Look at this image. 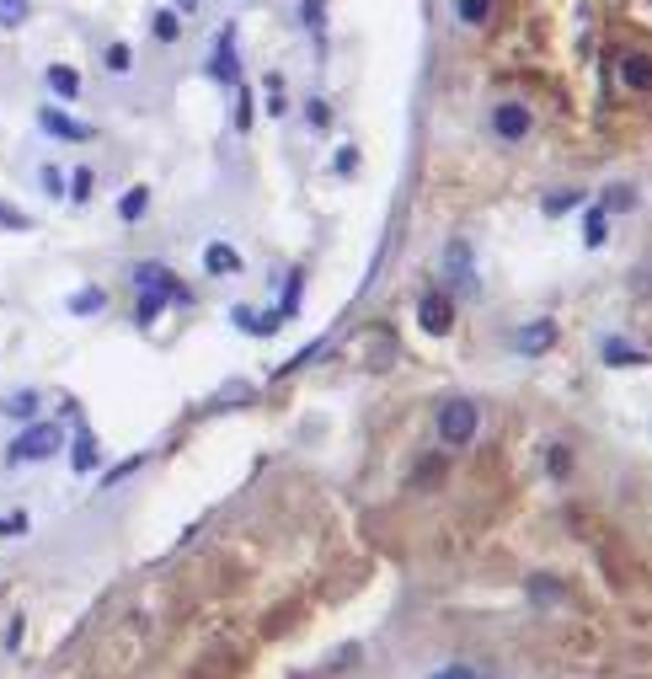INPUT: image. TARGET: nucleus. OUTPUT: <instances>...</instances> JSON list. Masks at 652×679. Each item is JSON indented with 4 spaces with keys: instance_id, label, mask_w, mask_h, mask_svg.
Segmentation results:
<instances>
[{
    "instance_id": "obj_1",
    "label": "nucleus",
    "mask_w": 652,
    "mask_h": 679,
    "mask_svg": "<svg viewBox=\"0 0 652 679\" xmlns=\"http://www.w3.org/2000/svg\"><path fill=\"white\" fill-rule=\"evenodd\" d=\"M59 450H65V428L49 423V418H33V423H22L17 439H11L6 460L11 466H43V460H54Z\"/></svg>"
},
{
    "instance_id": "obj_2",
    "label": "nucleus",
    "mask_w": 652,
    "mask_h": 679,
    "mask_svg": "<svg viewBox=\"0 0 652 679\" xmlns=\"http://www.w3.org/2000/svg\"><path fill=\"white\" fill-rule=\"evenodd\" d=\"M476 423H481V412H476V401H465V396H449L439 407V439L455 444V450L476 439Z\"/></svg>"
},
{
    "instance_id": "obj_3",
    "label": "nucleus",
    "mask_w": 652,
    "mask_h": 679,
    "mask_svg": "<svg viewBox=\"0 0 652 679\" xmlns=\"http://www.w3.org/2000/svg\"><path fill=\"white\" fill-rule=\"evenodd\" d=\"M38 129L49 134V140H65V145H86V140H97V129H91L86 118L65 113L59 102H43V107H38Z\"/></svg>"
},
{
    "instance_id": "obj_4",
    "label": "nucleus",
    "mask_w": 652,
    "mask_h": 679,
    "mask_svg": "<svg viewBox=\"0 0 652 679\" xmlns=\"http://www.w3.org/2000/svg\"><path fill=\"white\" fill-rule=\"evenodd\" d=\"M134 289H155V295H166V300L188 305V289L177 284V273L166 268V262H139V268H134Z\"/></svg>"
},
{
    "instance_id": "obj_5",
    "label": "nucleus",
    "mask_w": 652,
    "mask_h": 679,
    "mask_svg": "<svg viewBox=\"0 0 652 679\" xmlns=\"http://www.w3.org/2000/svg\"><path fill=\"white\" fill-rule=\"evenodd\" d=\"M209 75L220 86H241V59H236V27H225L220 43H214V54H209Z\"/></svg>"
},
{
    "instance_id": "obj_6",
    "label": "nucleus",
    "mask_w": 652,
    "mask_h": 679,
    "mask_svg": "<svg viewBox=\"0 0 652 679\" xmlns=\"http://www.w3.org/2000/svg\"><path fill=\"white\" fill-rule=\"evenodd\" d=\"M417 327L433 332V337H444L449 327H455V305H449V295H439V289H433V295L417 300Z\"/></svg>"
},
{
    "instance_id": "obj_7",
    "label": "nucleus",
    "mask_w": 652,
    "mask_h": 679,
    "mask_svg": "<svg viewBox=\"0 0 652 679\" xmlns=\"http://www.w3.org/2000/svg\"><path fill=\"white\" fill-rule=\"evenodd\" d=\"M492 129H498V140H524V134H530V107L524 102H498L492 107Z\"/></svg>"
},
{
    "instance_id": "obj_8",
    "label": "nucleus",
    "mask_w": 652,
    "mask_h": 679,
    "mask_svg": "<svg viewBox=\"0 0 652 679\" xmlns=\"http://www.w3.org/2000/svg\"><path fill=\"white\" fill-rule=\"evenodd\" d=\"M43 86L54 91V102H81V91H86V81H81V70H75V65H49V70H43Z\"/></svg>"
},
{
    "instance_id": "obj_9",
    "label": "nucleus",
    "mask_w": 652,
    "mask_h": 679,
    "mask_svg": "<svg viewBox=\"0 0 652 679\" xmlns=\"http://www.w3.org/2000/svg\"><path fill=\"white\" fill-rule=\"evenodd\" d=\"M444 273H449V284H455V289H465V295L476 289V273H471V246H465V241H449V252H444Z\"/></svg>"
},
{
    "instance_id": "obj_10",
    "label": "nucleus",
    "mask_w": 652,
    "mask_h": 679,
    "mask_svg": "<svg viewBox=\"0 0 652 679\" xmlns=\"http://www.w3.org/2000/svg\"><path fill=\"white\" fill-rule=\"evenodd\" d=\"M204 268L214 273V279H230V273H241V252L225 246V241H209L204 246Z\"/></svg>"
},
{
    "instance_id": "obj_11",
    "label": "nucleus",
    "mask_w": 652,
    "mask_h": 679,
    "mask_svg": "<svg viewBox=\"0 0 652 679\" xmlns=\"http://www.w3.org/2000/svg\"><path fill=\"white\" fill-rule=\"evenodd\" d=\"M0 412H6V418H17V423H33L38 412H43V396L38 391H11L6 401H0Z\"/></svg>"
},
{
    "instance_id": "obj_12",
    "label": "nucleus",
    "mask_w": 652,
    "mask_h": 679,
    "mask_svg": "<svg viewBox=\"0 0 652 679\" xmlns=\"http://www.w3.org/2000/svg\"><path fill=\"white\" fill-rule=\"evenodd\" d=\"M620 81H626L631 91H652V59L647 54H626V59H620Z\"/></svg>"
},
{
    "instance_id": "obj_13",
    "label": "nucleus",
    "mask_w": 652,
    "mask_h": 679,
    "mask_svg": "<svg viewBox=\"0 0 652 679\" xmlns=\"http://www.w3.org/2000/svg\"><path fill=\"white\" fill-rule=\"evenodd\" d=\"M65 311L70 316H102L107 311V295H102L97 284H86V289H75V295L65 300Z\"/></svg>"
},
{
    "instance_id": "obj_14",
    "label": "nucleus",
    "mask_w": 652,
    "mask_h": 679,
    "mask_svg": "<svg viewBox=\"0 0 652 679\" xmlns=\"http://www.w3.org/2000/svg\"><path fill=\"white\" fill-rule=\"evenodd\" d=\"M97 460H102V450H97V439H91L86 434V428H81V434H75V444H70V471H97Z\"/></svg>"
},
{
    "instance_id": "obj_15",
    "label": "nucleus",
    "mask_w": 652,
    "mask_h": 679,
    "mask_svg": "<svg viewBox=\"0 0 652 679\" xmlns=\"http://www.w3.org/2000/svg\"><path fill=\"white\" fill-rule=\"evenodd\" d=\"M150 38L155 43H177L182 38V11H172V6L155 11V17H150Z\"/></svg>"
},
{
    "instance_id": "obj_16",
    "label": "nucleus",
    "mask_w": 652,
    "mask_h": 679,
    "mask_svg": "<svg viewBox=\"0 0 652 679\" xmlns=\"http://www.w3.org/2000/svg\"><path fill=\"white\" fill-rule=\"evenodd\" d=\"M91 188H97V172H91V166H75V172L65 177V198H70L75 209L91 204Z\"/></svg>"
},
{
    "instance_id": "obj_17",
    "label": "nucleus",
    "mask_w": 652,
    "mask_h": 679,
    "mask_svg": "<svg viewBox=\"0 0 652 679\" xmlns=\"http://www.w3.org/2000/svg\"><path fill=\"white\" fill-rule=\"evenodd\" d=\"M145 209H150V188H145V182H139V188H129V193L118 198V220H123V225L145 220Z\"/></svg>"
},
{
    "instance_id": "obj_18",
    "label": "nucleus",
    "mask_w": 652,
    "mask_h": 679,
    "mask_svg": "<svg viewBox=\"0 0 652 679\" xmlns=\"http://www.w3.org/2000/svg\"><path fill=\"white\" fill-rule=\"evenodd\" d=\"M33 17V0H0V33H17Z\"/></svg>"
},
{
    "instance_id": "obj_19",
    "label": "nucleus",
    "mask_w": 652,
    "mask_h": 679,
    "mask_svg": "<svg viewBox=\"0 0 652 679\" xmlns=\"http://www.w3.org/2000/svg\"><path fill=\"white\" fill-rule=\"evenodd\" d=\"M102 70L107 75H129L134 70V49H129V43H107V49H102Z\"/></svg>"
},
{
    "instance_id": "obj_20",
    "label": "nucleus",
    "mask_w": 652,
    "mask_h": 679,
    "mask_svg": "<svg viewBox=\"0 0 652 679\" xmlns=\"http://www.w3.org/2000/svg\"><path fill=\"white\" fill-rule=\"evenodd\" d=\"M166 311V295H155V289H139V300H134V321L139 327H150L155 316Z\"/></svg>"
},
{
    "instance_id": "obj_21",
    "label": "nucleus",
    "mask_w": 652,
    "mask_h": 679,
    "mask_svg": "<svg viewBox=\"0 0 652 679\" xmlns=\"http://www.w3.org/2000/svg\"><path fill=\"white\" fill-rule=\"evenodd\" d=\"M455 17H460L465 27H487V17H492V0H455Z\"/></svg>"
},
{
    "instance_id": "obj_22",
    "label": "nucleus",
    "mask_w": 652,
    "mask_h": 679,
    "mask_svg": "<svg viewBox=\"0 0 652 679\" xmlns=\"http://www.w3.org/2000/svg\"><path fill=\"white\" fill-rule=\"evenodd\" d=\"M551 337H556L551 321H535L530 332H519V348H524V353H546V348H551Z\"/></svg>"
},
{
    "instance_id": "obj_23",
    "label": "nucleus",
    "mask_w": 652,
    "mask_h": 679,
    "mask_svg": "<svg viewBox=\"0 0 652 679\" xmlns=\"http://www.w3.org/2000/svg\"><path fill=\"white\" fill-rule=\"evenodd\" d=\"M38 188L49 198H65V172H59V166H38Z\"/></svg>"
},
{
    "instance_id": "obj_24",
    "label": "nucleus",
    "mask_w": 652,
    "mask_h": 679,
    "mask_svg": "<svg viewBox=\"0 0 652 679\" xmlns=\"http://www.w3.org/2000/svg\"><path fill=\"white\" fill-rule=\"evenodd\" d=\"M300 17H305V27L321 38V27H326V0H300Z\"/></svg>"
},
{
    "instance_id": "obj_25",
    "label": "nucleus",
    "mask_w": 652,
    "mask_h": 679,
    "mask_svg": "<svg viewBox=\"0 0 652 679\" xmlns=\"http://www.w3.org/2000/svg\"><path fill=\"white\" fill-rule=\"evenodd\" d=\"M604 359H610V364H642V353H636L631 343H620V337H615V343H604Z\"/></svg>"
},
{
    "instance_id": "obj_26",
    "label": "nucleus",
    "mask_w": 652,
    "mask_h": 679,
    "mask_svg": "<svg viewBox=\"0 0 652 679\" xmlns=\"http://www.w3.org/2000/svg\"><path fill=\"white\" fill-rule=\"evenodd\" d=\"M0 230H33V220H27L22 209H11L6 198H0Z\"/></svg>"
},
{
    "instance_id": "obj_27",
    "label": "nucleus",
    "mask_w": 652,
    "mask_h": 679,
    "mask_svg": "<svg viewBox=\"0 0 652 679\" xmlns=\"http://www.w3.org/2000/svg\"><path fill=\"white\" fill-rule=\"evenodd\" d=\"M139 466H145V455H129V460H123V466H113V471H107V476H102V487H118V482H123V476H134Z\"/></svg>"
},
{
    "instance_id": "obj_28",
    "label": "nucleus",
    "mask_w": 652,
    "mask_h": 679,
    "mask_svg": "<svg viewBox=\"0 0 652 679\" xmlns=\"http://www.w3.org/2000/svg\"><path fill=\"white\" fill-rule=\"evenodd\" d=\"M17 535H27V514H22V508L0 519V540H17Z\"/></svg>"
},
{
    "instance_id": "obj_29",
    "label": "nucleus",
    "mask_w": 652,
    "mask_h": 679,
    "mask_svg": "<svg viewBox=\"0 0 652 679\" xmlns=\"http://www.w3.org/2000/svg\"><path fill=\"white\" fill-rule=\"evenodd\" d=\"M236 129L241 134L252 129V91H246V86H241V97H236Z\"/></svg>"
},
{
    "instance_id": "obj_30",
    "label": "nucleus",
    "mask_w": 652,
    "mask_h": 679,
    "mask_svg": "<svg viewBox=\"0 0 652 679\" xmlns=\"http://www.w3.org/2000/svg\"><path fill=\"white\" fill-rule=\"evenodd\" d=\"M578 198H583V193H572V188H567V193H551V198H546V214H562V209H578Z\"/></svg>"
},
{
    "instance_id": "obj_31",
    "label": "nucleus",
    "mask_w": 652,
    "mask_h": 679,
    "mask_svg": "<svg viewBox=\"0 0 652 679\" xmlns=\"http://www.w3.org/2000/svg\"><path fill=\"white\" fill-rule=\"evenodd\" d=\"M305 118H310V129H326V123H332V107H326V102L316 97V102L305 107Z\"/></svg>"
},
{
    "instance_id": "obj_32",
    "label": "nucleus",
    "mask_w": 652,
    "mask_h": 679,
    "mask_svg": "<svg viewBox=\"0 0 652 679\" xmlns=\"http://www.w3.org/2000/svg\"><path fill=\"white\" fill-rule=\"evenodd\" d=\"M22 615H11V621H6V653H17V647H22Z\"/></svg>"
},
{
    "instance_id": "obj_33",
    "label": "nucleus",
    "mask_w": 652,
    "mask_h": 679,
    "mask_svg": "<svg viewBox=\"0 0 652 679\" xmlns=\"http://www.w3.org/2000/svg\"><path fill=\"white\" fill-rule=\"evenodd\" d=\"M636 204V193L631 188H615V193H604V209H631Z\"/></svg>"
},
{
    "instance_id": "obj_34",
    "label": "nucleus",
    "mask_w": 652,
    "mask_h": 679,
    "mask_svg": "<svg viewBox=\"0 0 652 679\" xmlns=\"http://www.w3.org/2000/svg\"><path fill=\"white\" fill-rule=\"evenodd\" d=\"M599 241H604V209L588 214V246H599Z\"/></svg>"
},
{
    "instance_id": "obj_35",
    "label": "nucleus",
    "mask_w": 652,
    "mask_h": 679,
    "mask_svg": "<svg viewBox=\"0 0 652 679\" xmlns=\"http://www.w3.org/2000/svg\"><path fill=\"white\" fill-rule=\"evenodd\" d=\"M353 166H359V150L343 145V150H337V172H353Z\"/></svg>"
},
{
    "instance_id": "obj_36",
    "label": "nucleus",
    "mask_w": 652,
    "mask_h": 679,
    "mask_svg": "<svg viewBox=\"0 0 652 679\" xmlns=\"http://www.w3.org/2000/svg\"><path fill=\"white\" fill-rule=\"evenodd\" d=\"M433 679H476V674L465 669V663H449V669H439V674H433Z\"/></svg>"
},
{
    "instance_id": "obj_37",
    "label": "nucleus",
    "mask_w": 652,
    "mask_h": 679,
    "mask_svg": "<svg viewBox=\"0 0 652 679\" xmlns=\"http://www.w3.org/2000/svg\"><path fill=\"white\" fill-rule=\"evenodd\" d=\"M551 471H556V476H567V471H572V460H567V450H551Z\"/></svg>"
},
{
    "instance_id": "obj_38",
    "label": "nucleus",
    "mask_w": 652,
    "mask_h": 679,
    "mask_svg": "<svg viewBox=\"0 0 652 679\" xmlns=\"http://www.w3.org/2000/svg\"><path fill=\"white\" fill-rule=\"evenodd\" d=\"M193 6H198V0H182V11H193Z\"/></svg>"
}]
</instances>
